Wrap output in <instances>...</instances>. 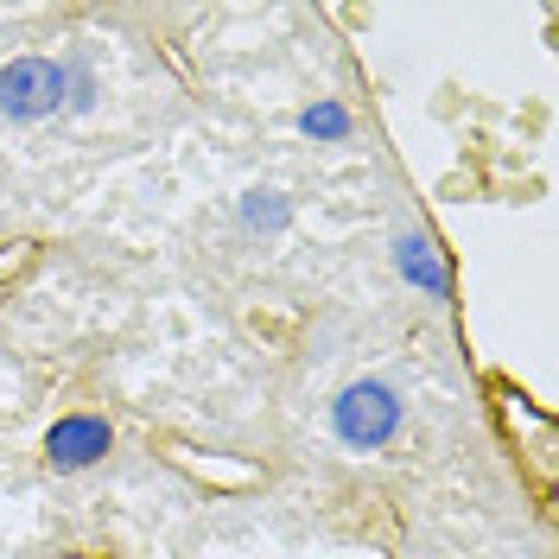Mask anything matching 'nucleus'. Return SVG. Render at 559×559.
Wrapping results in <instances>:
<instances>
[{
  "instance_id": "nucleus-5",
  "label": "nucleus",
  "mask_w": 559,
  "mask_h": 559,
  "mask_svg": "<svg viewBox=\"0 0 559 559\" xmlns=\"http://www.w3.org/2000/svg\"><path fill=\"white\" fill-rule=\"evenodd\" d=\"M299 134L312 140V146H344L356 134V115L344 103H331V96H318V103L299 108Z\"/></svg>"
},
{
  "instance_id": "nucleus-4",
  "label": "nucleus",
  "mask_w": 559,
  "mask_h": 559,
  "mask_svg": "<svg viewBox=\"0 0 559 559\" xmlns=\"http://www.w3.org/2000/svg\"><path fill=\"white\" fill-rule=\"evenodd\" d=\"M394 267L407 286H419L426 299H445L452 293V267H445V254L439 242L426 236V229H401V242H394Z\"/></svg>"
},
{
  "instance_id": "nucleus-1",
  "label": "nucleus",
  "mask_w": 559,
  "mask_h": 559,
  "mask_svg": "<svg viewBox=\"0 0 559 559\" xmlns=\"http://www.w3.org/2000/svg\"><path fill=\"white\" fill-rule=\"evenodd\" d=\"M83 90L90 83L70 64H58V58H13V64L0 70V115L7 121H45L70 96H83Z\"/></svg>"
},
{
  "instance_id": "nucleus-3",
  "label": "nucleus",
  "mask_w": 559,
  "mask_h": 559,
  "mask_svg": "<svg viewBox=\"0 0 559 559\" xmlns=\"http://www.w3.org/2000/svg\"><path fill=\"white\" fill-rule=\"evenodd\" d=\"M108 452H115V432H108V419H96V414H70L45 432V464H51V471H90V464H103Z\"/></svg>"
},
{
  "instance_id": "nucleus-2",
  "label": "nucleus",
  "mask_w": 559,
  "mask_h": 559,
  "mask_svg": "<svg viewBox=\"0 0 559 559\" xmlns=\"http://www.w3.org/2000/svg\"><path fill=\"white\" fill-rule=\"evenodd\" d=\"M401 419H407V401L388 382H349L331 401V432H337V445H349V452H382L388 439L401 432Z\"/></svg>"
},
{
  "instance_id": "nucleus-6",
  "label": "nucleus",
  "mask_w": 559,
  "mask_h": 559,
  "mask_svg": "<svg viewBox=\"0 0 559 559\" xmlns=\"http://www.w3.org/2000/svg\"><path fill=\"white\" fill-rule=\"evenodd\" d=\"M242 223H248V229H261V236H280V229L293 223V210H286L280 191H248V198H242Z\"/></svg>"
}]
</instances>
